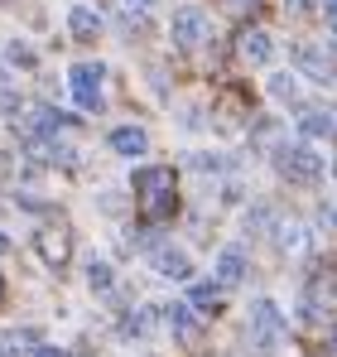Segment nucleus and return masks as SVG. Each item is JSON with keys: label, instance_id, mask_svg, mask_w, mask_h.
I'll return each mask as SVG.
<instances>
[{"label": "nucleus", "instance_id": "1", "mask_svg": "<svg viewBox=\"0 0 337 357\" xmlns=\"http://www.w3.org/2000/svg\"><path fill=\"white\" fill-rule=\"evenodd\" d=\"M135 193H140L145 222H168L178 213V193H173V169L168 165H145L135 174Z\"/></svg>", "mask_w": 337, "mask_h": 357}, {"label": "nucleus", "instance_id": "2", "mask_svg": "<svg viewBox=\"0 0 337 357\" xmlns=\"http://www.w3.org/2000/svg\"><path fill=\"white\" fill-rule=\"evenodd\" d=\"M280 328H284L280 309H275L270 299H260V304L251 309V328H246V338H251V348H256V357H265L270 348H275V338H280Z\"/></svg>", "mask_w": 337, "mask_h": 357}, {"label": "nucleus", "instance_id": "3", "mask_svg": "<svg viewBox=\"0 0 337 357\" xmlns=\"http://www.w3.org/2000/svg\"><path fill=\"white\" fill-rule=\"evenodd\" d=\"M212 39V20L203 15V10H173V44L178 49H203Z\"/></svg>", "mask_w": 337, "mask_h": 357}, {"label": "nucleus", "instance_id": "4", "mask_svg": "<svg viewBox=\"0 0 337 357\" xmlns=\"http://www.w3.org/2000/svg\"><path fill=\"white\" fill-rule=\"evenodd\" d=\"M102 77H107V68H102V63H77V68L68 73L72 97H77V107H82V112H97V107H102Z\"/></svg>", "mask_w": 337, "mask_h": 357}, {"label": "nucleus", "instance_id": "5", "mask_svg": "<svg viewBox=\"0 0 337 357\" xmlns=\"http://www.w3.org/2000/svg\"><path fill=\"white\" fill-rule=\"evenodd\" d=\"M275 165H280V174H284V178H294V183H313V178L323 174V160H318L308 145H284Z\"/></svg>", "mask_w": 337, "mask_h": 357}, {"label": "nucleus", "instance_id": "6", "mask_svg": "<svg viewBox=\"0 0 337 357\" xmlns=\"http://www.w3.org/2000/svg\"><path fill=\"white\" fill-rule=\"evenodd\" d=\"M34 246H39V256H44V266L49 271H63L68 261H72V232L58 222V227H44L39 237H34Z\"/></svg>", "mask_w": 337, "mask_h": 357}, {"label": "nucleus", "instance_id": "7", "mask_svg": "<svg viewBox=\"0 0 337 357\" xmlns=\"http://www.w3.org/2000/svg\"><path fill=\"white\" fill-rule=\"evenodd\" d=\"M294 63L313 77V82H337V59L328 49H313V44H294Z\"/></svg>", "mask_w": 337, "mask_h": 357}, {"label": "nucleus", "instance_id": "8", "mask_svg": "<svg viewBox=\"0 0 337 357\" xmlns=\"http://www.w3.org/2000/svg\"><path fill=\"white\" fill-rule=\"evenodd\" d=\"M164 314H168V324H173V333H178L188 348H198V343H203V328H198V319H193V309H188V304H168Z\"/></svg>", "mask_w": 337, "mask_h": 357}, {"label": "nucleus", "instance_id": "9", "mask_svg": "<svg viewBox=\"0 0 337 357\" xmlns=\"http://www.w3.org/2000/svg\"><path fill=\"white\" fill-rule=\"evenodd\" d=\"M111 150L135 160V155H145V150H150V135H145L140 126H116V130H111Z\"/></svg>", "mask_w": 337, "mask_h": 357}, {"label": "nucleus", "instance_id": "10", "mask_svg": "<svg viewBox=\"0 0 337 357\" xmlns=\"http://www.w3.org/2000/svg\"><path fill=\"white\" fill-rule=\"evenodd\" d=\"M0 353L5 357H39L44 348H39V333L34 328H15V333L0 338Z\"/></svg>", "mask_w": 337, "mask_h": 357}, {"label": "nucleus", "instance_id": "11", "mask_svg": "<svg viewBox=\"0 0 337 357\" xmlns=\"http://www.w3.org/2000/svg\"><path fill=\"white\" fill-rule=\"evenodd\" d=\"M236 49H241L246 63H270V34H265V29H241Z\"/></svg>", "mask_w": 337, "mask_h": 357}, {"label": "nucleus", "instance_id": "12", "mask_svg": "<svg viewBox=\"0 0 337 357\" xmlns=\"http://www.w3.org/2000/svg\"><path fill=\"white\" fill-rule=\"evenodd\" d=\"M68 29H72V39L92 44L97 29H102V20H97V10H87V5H72V10H68Z\"/></svg>", "mask_w": 337, "mask_h": 357}, {"label": "nucleus", "instance_id": "13", "mask_svg": "<svg viewBox=\"0 0 337 357\" xmlns=\"http://www.w3.org/2000/svg\"><path fill=\"white\" fill-rule=\"evenodd\" d=\"M299 130H304V135H337V112H323V107H313V112H304Z\"/></svg>", "mask_w": 337, "mask_h": 357}, {"label": "nucleus", "instance_id": "14", "mask_svg": "<svg viewBox=\"0 0 337 357\" xmlns=\"http://www.w3.org/2000/svg\"><path fill=\"white\" fill-rule=\"evenodd\" d=\"M155 271L168 275V280H188V271H193V266H188V256H183V251H155Z\"/></svg>", "mask_w": 337, "mask_h": 357}, {"label": "nucleus", "instance_id": "15", "mask_svg": "<svg viewBox=\"0 0 337 357\" xmlns=\"http://www.w3.org/2000/svg\"><path fill=\"white\" fill-rule=\"evenodd\" d=\"M241 275H246V256H241L236 246H226L222 256H217V280H222V285H236Z\"/></svg>", "mask_w": 337, "mask_h": 357}, {"label": "nucleus", "instance_id": "16", "mask_svg": "<svg viewBox=\"0 0 337 357\" xmlns=\"http://www.w3.org/2000/svg\"><path fill=\"white\" fill-rule=\"evenodd\" d=\"M193 309L198 314H222V290L217 285H193Z\"/></svg>", "mask_w": 337, "mask_h": 357}, {"label": "nucleus", "instance_id": "17", "mask_svg": "<svg viewBox=\"0 0 337 357\" xmlns=\"http://www.w3.org/2000/svg\"><path fill=\"white\" fill-rule=\"evenodd\" d=\"M87 285H92V290H111V266H107V261H92V266H87Z\"/></svg>", "mask_w": 337, "mask_h": 357}, {"label": "nucleus", "instance_id": "18", "mask_svg": "<svg viewBox=\"0 0 337 357\" xmlns=\"http://www.w3.org/2000/svg\"><path fill=\"white\" fill-rule=\"evenodd\" d=\"M120 333H125V338H140V333H150V314H130V319L120 324Z\"/></svg>", "mask_w": 337, "mask_h": 357}, {"label": "nucleus", "instance_id": "19", "mask_svg": "<svg viewBox=\"0 0 337 357\" xmlns=\"http://www.w3.org/2000/svg\"><path fill=\"white\" fill-rule=\"evenodd\" d=\"M270 92H275L280 102H294V97H299V87H294V77H275V82H270Z\"/></svg>", "mask_w": 337, "mask_h": 357}, {"label": "nucleus", "instance_id": "20", "mask_svg": "<svg viewBox=\"0 0 337 357\" xmlns=\"http://www.w3.org/2000/svg\"><path fill=\"white\" fill-rule=\"evenodd\" d=\"M10 63H19V68H34V54H29L24 44H10Z\"/></svg>", "mask_w": 337, "mask_h": 357}, {"label": "nucleus", "instance_id": "21", "mask_svg": "<svg viewBox=\"0 0 337 357\" xmlns=\"http://www.w3.org/2000/svg\"><path fill=\"white\" fill-rule=\"evenodd\" d=\"M0 112H19V97L15 92H0Z\"/></svg>", "mask_w": 337, "mask_h": 357}, {"label": "nucleus", "instance_id": "22", "mask_svg": "<svg viewBox=\"0 0 337 357\" xmlns=\"http://www.w3.org/2000/svg\"><path fill=\"white\" fill-rule=\"evenodd\" d=\"M289 15H313V0H289Z\"/></svg>", "mask_w": 337, "mask_h": 357}, {"label": "nucleus", "instance_id": "23", "mask_svg": "<svg viewBox=\"0 0 337 357\" xmlns=\"http://www.w3.org/2000/svg\"><path fill=\"white\" fill-rule=\"evenodd\" d=\"M328 29L337 34V0H328Z\"/></svg>", "mask_w": 337, "mask_h": 357}, {"label": "nucleus", "instance_id": "24", "mask_svg": "<svg viewBox=\"0 0 337 357\" xmlns=\"http://www.w3.org/2000/svg\"><path fill=\"white\" fill-rule=\"evenodd\" d=\"M5 251H10V237H5V232H0V256H5Z\"/></svg>", "mask_w": 337, "mask_h": 357}, {"label": "nucleus", "instance_id": "25", "mask_svg": "<svg viewBox=\"0 0 337 357\" xmlns=\"http://www.w3.org/2000/svg\"><path fill=\"white\" fill-rule=\"evenodd\" d=\"M39 357H68V353H54V348H44V353H39Z\"/></svg>", "mask_w": 337, "mask_h": 357}, {"label": "nucleus", "instance_id": "26", "mask_svg": "<svg viewBox=\"0 0 337 357\" xmlns=\"http://www.w3.org/2000/svg\"><path fill=\"white\" fill-rule=\"evenodd\" d=\"M0 299H5V280H0Z\"/></svg>", "mask_w": 337, "mask_h": 357}, {"label": "nucleus", "instance_id": "27", "mask_svg": "<svg viewBox=\"0 0 337 357\" xmlns=\"http://www.w3.org/2000/svg\"><path fill=\"white\" fill-rule=\"evenodd\" d=\"M333 353H337V333H333Z\"/></svg>", "mask_w": 337, "mask_h": 357}, {"label": "nucleus", "instance_id": "28", "mask_svg": "<svg viewBox=\"0 0 337 357\" xmlns=\"http://www.w3.org/2000/svg\"><path fill=\"white\" fill-rule=\"evenodd\" d=\"M135 5H150V0H135Z\"/></svg>", "mask_w": 337, "mask_h": 357}]
</instances>
